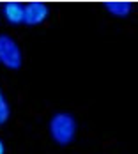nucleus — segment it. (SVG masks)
<instances>
[{"label":"nucleus","instance_id":"1","mask_svg":"<svg viewBox=\"0 0 138 154\" xmlns=\"http://www.w3.org/2000/svg\"><path fill=\"white\" fill-rule=\"evenodd\" d=\"M48 128L53 142L59 145H69L76 137V121L71 113H66V112L55 113L50 119Z\"/></svg>","mask_w":138,"mask_h":154},{"label":"nucleus","instance_id":"8","mask_svg":"<svg viewBox=\"0 0 138 154\" xmlns=\"http://www.w3.org/2000/svg\"><path fill=\"white\" fill-rule=\"evenodd\" d=\"M0 97H4V96H2V91H0Z\"/></svg>","mask_w":138,"mask_h":154},{"label":"nucleus","instance_id":"4","mask_svg":"<svg viewBox=\"0 0 138 154\" xmlns=\"http://www.w3.org/2000/svg\"><path fill=\"white\" fill-rule=\"evenodd\" d=\"M2 14L11 25H23L25 21V5L20 2H7L2 7Z\"/></svg>","mask_w":138,"mask_h":154},{"label":"nucleus","instance_id":"3","mask_svg":"<svg viewBox=\"0 0 138 154\" xmlns=\"http://www.w3.org/2000/svg\"><path fill=\"white\" fill-rule=\"evenodd\" d=\"M50 14V9L44 2H29L25 4V21L23 25L27 27H35L43 23Z\"/></svg>","mask_w":138,"mask_h":154},{"label":"nucleus","instance_id":"5","mask_svg":"<svg viewBox=\"0 0 138 154\" xmlns=\"http://www.w3.org/2000/svg\"><path fill=\"white\" fill-rule=\"evenodd\" d=\"M106 11L112 16L126 18V16H129V13H131V4H127V2H121V0L106 2Z\"/></svg>","mask_w":138,"mask_h":154},{"label":"nucleus","instance_id":"7","mask_svg":"<svg viewBox=\"0 0 138 154\" xmlns=\"http://www.w3.org/2000/svg\"><path fill=\"white\" fill-rule=\"evenodd\" d=\"M0 154H5V145H4L2 140H0Z\"/></svg>","mask_w":138,"mask_h":154},{"label":"nucleus","instance_id":"2","mask_svg":"<svg viewBox=\"0 0 138 154\" xmlns=\"http://www.w3.org/2000/svg\"><path fill=\"white\" fill-rule=\"evenodd\" d=\"M0 64L7 69H20L23 64V53L14 39L7 34H0Z\"/></svg>","mask_w":138,"mask_h":154},{"label":"nucleus","instance_id":"6","mask_svg":"<svg viewBox=\"0 0 138 154\" xmlns=\"http://www.w3.org/2000/svg\"><path fill=\"white\" fill-rule=\"evenodd\" d=\"M9 113H11V110H9L7 101H5L4 97H0V124H4L9 119Z\"/></svg>","mask_w":138,"mask_h":154}]
</instances>
